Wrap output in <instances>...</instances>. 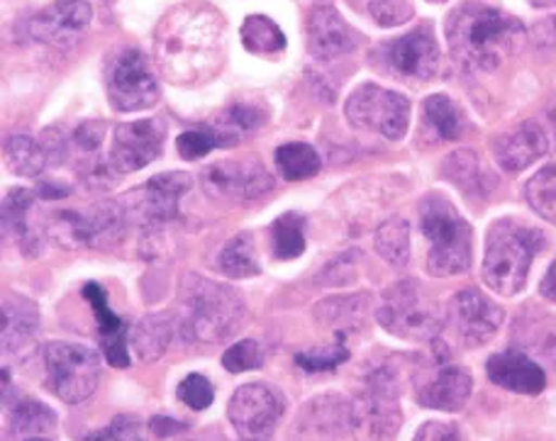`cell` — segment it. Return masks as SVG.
Masks as SVG:
<instances>
[{"mask_svg":"<svg viewBox=\"0 0 556 441\" xmlns=\"http://www.w3.org/2000/svg\"><path fill=\"white\" fill-rule=\"evenodd\" d=\"M225 17L207 3H186L154 29V62L176 86H201L220 72L227 45Z\"/></svg>","mask_w":556,"mask_h":441,"instance_id":"6da1fadb","label":"cell"},{"mask_svg":"<svg viewBox=\"0 0 556 441\" xmlns=\"http://www.w3.org/2000/svg\"><path fill=\"white\" fill-rule=\"evenodd\" d=\"M446 42L464 68L493 72L520 52L528 33L518 17L469 0L446 17Z\"/></svg>","mask_w":556,"mask_h":441,"instance_id":"7a4b0ae2","label":"cell"},{"mask_svg":"<svg viewBox=\"0 0 556 441\" xmlns=\"http://www.w3.org/2000/svg\"><path fill=\"white\" fill-rule=\"evenodd\" d=\"M247 305L235 288L198 274H186L178 288L176 327L188 342L220 344L240 332Z\"/></svg>","mask_w":556,"mask_h":441,"instance_id":"3957f363","label":"cell"},{"mask_svg":"<svg viewBox=\"0 0 556 441\" xmlns=\"http://www.w3.org/2000/svg\"><path fill=\"white\" fill-rule=\"evenodd\" d=\"M544 235L515 219H498L489 229L483 256V280L493 293L518 295L528 284L532 259L544 249Z\"/></svg>","mask_w":556,"mask_h":441,"instance_id":"277c9868","label":"cell"},{"mask_svg":"<svg viewBox=\"0 0 556 441\" xmlns=\"http://www.w3.org/2000/svg\"><path fill=\"white\" fill-rule=\"evenodd\" d=\"M420 227L430 252L427 270L432 276H456L471 266V225L442 196H427L420 203Z\"/></svg>","mask_w":556,"mask_h":441,"instance_id":"5b68a950","label":"cell"},{"mask_svg":"<svg viewBox=\"0 0 556 441\" xmlns=\"http://www.w3.org/2000/svg\"><path fill=\"white\" fill-rule=\"evenodd\" d=\"M379 325L410 342H432L442 332V315L415 280H401L383 293V305L376 313Z\"/></svg>","mask_w":556,"mask_h":441,"instance_id":"8992f818","label":"cell"},{"mask_svg":"<svg viewBox=\"0 0 556 441\" xmlns=\"http://www.w3.org/2000/svg\"><path fill=\"white\" fill-rule=\"evenodd\" d=\"M399 378L391 368H376L366 376L364 388L352 400V427L364 441L391 439L401 427Z\"/></svg>","mask_w":556,"mask_h":441,"instance_id":"52a82bcc","label":"cell"},{"mask_svg":"<svg viewBox=\"0 0 556 441\" xmlns=\"http://www.w3.org/2000/svg\"><path fill=\"white\" fill-rule=\"evenodd\" d=\"M49 388L66 405H78L96 393L101 383V358L84 344L52 342L45 349Z\"/></svg>","mask_w":556,"mask_h":441,"instance_id":"ba28073f","label":"cell"},{"mask_svg":"<svg viewBox=\"0 0 556 441\" xmlns=\"http://www.w3.org/2000/svg\"><path fill=\"white\" fill-rule=\"evenodd\" d=\"M130 223L121 200L111 205H93L88 210H59L49 223V232L59 244L76 247H113L123 239L125 225Z\"/></svg>","mask_w":556,"mask_h":441,"instance_id":"9c48e42d","label":"cell"},{"mask_svg":"<svg viewBox=\"0 0 556 441\" xmlns=\"http://www.w3.org/2000/svg\"><path fill=\"white\" fill-rule=\"evenodd\" d=\"M344 115L354 127L381 135L383 139H391V142H399L408 133L410 103L408 98L395 93V90L364 84L346 98Z\"/></svg>","mask_w":556,"mask_h":441,"instance_id":"30bf717a","label":"cell"},{"mask_svg":"<svg viewBox=\"0 0 556 441\" xmlns=\"http://www.w3.org/2000/svg\"><path fill=\"white\" fill-rule=\"evenodd\" d=\"M105 84L108 98L121 113L152 108L162 96L152 64L135 47H123L121 52L113 54L111 64H108Z\"/></svg>","mask_w":556,"mask_h":441,"instance_id":"8fae6325","label":"cell"},{"mask_svg":"<svg viewBox=\"0 0 556 441\" xmlns=\"http://www.w3.org/2000/svg\"><path fill=\"white\" fill-rule=\"evenodd\" d=\"M193 188V176L184 172L159 174L144 188L121 198L127 219H139L149 227H164L178 217V203Z\"/></svg>","mask_w":556,"mask_h":441,"instance_id":"7c38bea8","label":"cell"},{"mask_svg":"<svg viewBox=\"0 0 556 441\" xmlns=\"http://www.w3.org/2000/svg\"><path fill=\"white\" fill-rule=\"evenodd\" d=\"M286 400L281 390L266 383L242 386L227 405V415L237 429V434L247 441H260L269 437L276 425L281 423Z\"/></svg>","mask_w":556,"mask_h":441,"instance_id":"4fadbf2b","label":"cell"},{"mask_svg":"<svg viewBox=\"0 0 556 441\" xmlns=\"http://www.w3.org/2000/svg\"><path fill=\"white\" fill-rule=\"evenodd\" d=\"M164 139L166 129L159 119H137V123L117 125L108 166L113 168V174L142 172L162 154Z\"/></svg>","mask_w":556,"mask_h":441,"instance_id":"5bb4252c","label":"cell"},{"mask_svg":"<svg viewBox=\"0 0 556 441\" xmlns=\"http://www.w3.org/2000/svg\"><path fill=\"white\" fill-rule=\"evenodd\" d=\"M505 319L501 305L485 298L481 290L466 288L450 303V325L466 349L489 344Z\"/></svg>","mask_w":556,"mask_h":441,"instance_id":"9a60e30c","label":"cell"},{"mask_svg":"<svg viewBox=\"0 0 556 441\" xmlns=\"http://www.w3.org/2000/svg\"><path fill=\"white\" fill-rule=\"evenodd\" d=\"M205 193L227 203L260 200L274 188V178L256 159L247 162H217L203 174Z\"/></svg>","mask_w":556,"mask_h":441,"instance_id":"2e32d148","label":"cell"},{"mask_svg":"<svg viewBox=\"0 0 556 441\" xmlns=\"http://www.w3.org/2000/svg\"><path fill=\"white\" fill-rule=\"evenodd\" d=\"M386 64L391 72L408 81H430L440 68V47L430 25L415 27L386 47Z\"/></svg>","mask_w":556,"mask_h":441,"instance_id":"e0dca14e","label":"cell"},{"mask_svg":"<svg viewBox=\"0 0 556 441\" xmlns=\"http://www.w3.org/2000/svg\"><path fill=\"white\" fill-rule=\"evenodd\" d=\"M473 380L471 374L459 364L440 358L432 370H427L422 378H417V403L442 413H456L471 398Z\"/></svg>","mask_w":556,"mask_h":441,"instance_id":"ac0fdd59","label":"cell"},{"mask_svg":"<svg viewBox=\"0 0 556 441\" xmlns=\"http://www.w3.org/2000/svg\"><path fill=\"white\" fill-rule=\"evenodd\" d=\"M91 17L93 10L86 0H56L27 20V35L45 45H66L84 33Z\"/></svg>","mask_w":556,"mask_h":441,"instance_id":"d6986e66","label":"cell"},{"mask_svg":"<svg viewBox=\"0 0 556 441\" xmlns=\"http://www.w3.org/2000/svg\"><path fill=\"white\" fill-rule=\"evenodd\" d=\"M359 35L346 25V20L332 5L315 8L307 17V49L320 62H332L359 47Z\"/></svg>","mask_w":556,"mask_h":441,"instance_id":"ffe728a7","label":"cell"},{"mask_svg":"<svg viewBox=\"0 0 556 441\" xmlns=\"http://www.w3.org/2000/svg\"><path fill=\"white\" fill-rule=\"evenodd\" d=\"M549 152V139L544 127L534 123V119H528V123L518 125L510 133H505L503 137L495 139L493 154L495 162L501 164L503 172L518 174L522 168L532 166L538 159Z\"/></svg>","mask_w":556,"mask_h":441,"instance_id":"44dd1931","label":"cell"},{"mask_svg":"<svg viewBox=\"0 0 556 441\" xmlns=\"http://www.w3.org/2000/svg\"><path fill=\"white\" fill-rule=\"evenodd\" d=\"M485 370H489V378L495 386L510 390V393L540 395L544 386H547L542 366L534 364L522 352H515V349L491 356L489 364H485Z\"/></svg>","mask_w":556,"mask_h":441,"instance_id":"7402d4cb","label":"cell"},{"mask_svg":"<svg viewBox=\"0 0 556 441\" xmlns=\"http://www.w3.org/2000/svg\"><path fill=\"white\" fill-rule=\"evenodd\" d=\"M39 332V310L29 298L8 295L3 300V352L25 358L33 354Z\"/></svg>","mask_w":556,"mask_h":441,"instance_id":"603a6c76","label":"cell"},{"mask_svg":"<svg viewBox=\"0 0 556 441\" xmlns=\"http://www.w3.org/2000/svg\"><path fill=\"white\" fill-rule=\"evenodd\" d=\"M84 295L91 303L98 323V335H101V346L105 358L113 366L125 368L130 366V337H127V323L123 317H117L111 307H108L105 290L98 284H88L84 288Z\"/></svg>","mask_w":556,"mask_h":441,"instance_id":"cb8c5ba5","label":"cell"},{"mask_svg":"<svg viewBox=\"0 0 556 441\" xmlns=\"http://www.w3.org/2000/svg\"><path fill=\"white\" fill-rule=\"evenodd\" d=\"M442 176L462 190L464 196H473V198H483L489 196V190L493 188V178L485 172L481 159L476 156L469 149H459L444 159L442 166Z\"/></svg>","mask_w":556,"mask_h":441,"instance_id":"d4e9b609","label":"cell"},{"mask_svg":"<svg viewBox=\"0 0 556 441\" xmlns=\"http://www.w3.org/2000/svg\"><path fill=\"white\" fill-rule=\"evenodd\" d=\"M35 193L25 188L10 190L3 200V225L5 232L15 237V242L27 256L39 254V239L35 235L33 225H29V213H33Z\"/></svg>","mask_w":556,"mask_h":441,"instance_id":"484cf974","label":"cell"},{"mask_svg":"<svg viewBox=\"0 0 556 441\" xmlns=\"http://www.w3.org/2000/svg\"><path fill=\"white\" fill-rule=\"evenodd\" d=\"M422 123L440 142H454L462 139L469 119L462 113V108L446 96H430L422 105Z\"/></svg>","mask_w":556,"mask_h":441,"instance_id":"4316f807","label":"cell"},{"mask_svg":"<svg viewBox=\"0 0 556 441\" xmlns=\"http://www.w3.org/2000/svg\"><path fill=\"white\" fill-rule=\"evenodd\" d=\"M10 429L23 441H45L56 429V415L45 403L20 398L10 407Z\"/></svg>","mask_w":556,"mask_h":441,"instance_id":"83f0119b","label":"cell"},{"mask_svg":"<svg viewBox=\"0 0 556 441\" xmlns=\"http://www.w3.org/2000/svg\"><path fill=\"white\" fill-rule=\"evenodd\" d=\"M174 319H168V315H149L144 319H139L137 327L132 329L130 344L135 349V354L139 361H156L166 352L168 342L174 337Z\"/></svg>","mask_w":556,"mask_h":441,"instance_id":"f1b7e54d","label":"cell"},{"mask_svg":"<svg viewBox=\"0 0 556 441\" xmlns=\"http://www.w3.org/2000/svg\"><path fill=\"white\" fill-rule=\"evenodd\" d=\"M217 268L223 270V276L227 278H252L262 274V264L260 256H256V247L252 235H237L230 242L223 247L220 256H217Z\"/></svg>","mask_w":556,"mask_h":441,"instance_id":"f546056e","label":"cell"},{"mask_svg":"<svg viewBox=\"0 0 556 441\" xmlns=\"http://www.w3.org/2000/svg\"><path fill=\"white\" fill-rule=\"evenodd\" d=\"M5 162L13 174L35 178L49 166V156L42 142L27 135H13L5 142Z\"/></svg>","mask_w":556,"mask_h":441,"instance_id":"4dcf8cb0","label":"cell"},{"mask_svg":"<svg viewBox=\"0 0 556 441\" xmlns=\"http://www.w3.org/2000/svg\"><path fill=\"white\" fill-rule=\"evenodd\" d=\"M376 252L391 266H405L410 262V227L403 217H391L376 229Z\"/></svg>","mask_w":556,"mask_h":441,"instance_id":"1f68e13d","label":"cell"},{"mask_svg":"<svg viewBox=\"0 0 556 441\" xmlns=\"http://www.w3.org/2000/svg\"><path fill=\"white\" fill-rule=\"evenodd\" d=\"M271 249L278 262H291L305 252V217L286 213L271 227Z\"/></svg>","mask_w":556,"mask_h":441,"instance_id":"d6a6232c","label":"cell"},{"mask_svg":"<svg viewBox=\"0 0 556 441\" xmlns=\"http://www.w3.org/2000/svg\"><path fill=\"white\" fill-rule=\"evenodd\" d=\"M264 119H266V115L256 105L237 103V105L227 108L213 127L217 129V135L223 137L225 147H230L235 142H240L242 137L256 133V129L264 125Z\"/></svg>","mask_w":556,"mask_h":441,"instance_id":"836d02e7","label":"cell"},{"mask_svg":"<svg viewBox=\"0 0 556 441\" xmlns=\"http://www.w3.org/2000/svg\"><path fill=\"white\" fill-rule=\"evenodd\" d=\"M276 166L286 180H305L320 172V156L305 142L281 144L276 149Z\"/></svg>","mask_w":556,"mask_h":441,"instance_id":"e575fe53","label":"cell"},{"mask_svg":"<svg viewBox=\"0 0 556 441\" xmlns=\"http://www.w3.org/2000/svg\"><path fill=\"white\" fill-rule=\"evenodd\" d=\"M369 295H350V298H327L315 307V315L323 325L332 327H359L369 310Z\"/></svg>","mask_w":556,"mask_h":441,"instance_id":"d590c367","label":"cell"},{"mask_svg":"<svg viewBox=\"0 0 556 441\" xmlns=\"http://www.w3.org/2000/svg\"><path fill=\"white\" fill-rule=\"evenodd\" d=\"M242 45L252 54H278L283 52L286 37L274 20L264 15H252L242 25Z\"/></svg>","mask_w":556,"mask_h":441,"instance_id":"8d00e7d4","label":"cell"},{"mask_svg":"<svg viewBox=\"0 0 556 441\" xmlns=\"http://www.w3.org/2000/svg\"><path fill=\"white\" fill-rule=\"evenodd\" d=\"M525 198L542 219L556 225V166H544L525 186Z\"/></svg>","mask_w":556,"mask_h":441,"instance_id":"74e56055","label":"cell"},{"mask_svg":"<svg viewBox=\"0 0 556 441\" xmlns=\"http://www.w3.org/2000/svg\"><path fill=\"white\" fill-rule=\"evenodd\" d=\"M176 147H178V154L188 159V162H193V159H203L205 154H211L217 147H225V142L213 125H203L184 133L178 137Z\"/></svg>","mask_w":556,"mask_h":441,"instance_id":"f35d334b","label":"cell"},{"mask_svg":"<svg viewBox=\"0 0 556 441\" xmlns=\"http://www.w3.org/2000/svg\"><path fill=\"white\" fill-rule=\"evenodd\" d=\"M376 25L399 27L413 17V0H359Z\"/></svg>","mask_w":556,"mask_h":441,"instance_id":"ab89813d","label":"cell"},{"mask_svg":"<svg viewBox=\"0 0 556 441\" xmlns=\"http://www.w3.org/2000/svg\"><path fill=\"white\" fill-rule=\"evenodd\" d=\"M350 358V349L344 346V332L337 335V342L327 349H313V352H305V354H298L295 361L298 366L305 368V370H332L344 361Z\"/></svg>","mask_w":556,"mask_h":441,"instance_id":"60d3db41","label":"cell"},{"mask_svg":"<svg viewBox=\"0 0 556 441\" xmlns=\"http://www.w3.org/2000/svg\"><path fill=\"white\" fill-rule=\"evenodd\" d=\"M264 364V349L256 339H242V342L232 344L223 356V366L230 374H244V370L262 368Z\"/></svg>","mask_w":556,"mask_h":441,"instance_id":"b9f144b4","label":"cell"},{"mask_svg":"<svg viewBox=\"0 0 556 441\" xmlns=\"http://www.w3.org/2000/svg\"><path fill=\"white\" fill-rule=\"evenodd\" d=\"M178 398H181V403L188 405L191 410H205L213 405L215 400V388L211 380L201 374H191L181 380V386H178Z\"/></svg>","mask_w":556,"mask_h":441,"instance_id":"7bdbcfd3","label":"cell"},{"mask_svg":"<svg viewBox=\"0 0 556 441\" xmlns=\"http://www.w3.org/2000/svg\"><path fill=\"white\" fill-rule=\"evenodd\" d=\"M88 441H147V434L142 419L135 415H121Z\"/></svg>","mask_w":556,"mask_h":441,"instance_id":"ee69618b","label":"cell"},{"mask_svg":"<svg viewBox=\"0 0 556 441\" xmlns=\"http://www.w3.org/2000/svg\"><path fill=\"white\" fill-rule=\"evenodd\" d=\"M415 441H464V434L454 423H427L417 429Z\"/></svg>","mask_w":556,"mask_h":441,"instance_id":"f6af8a7d","label":"cell"},{"mask_svg":"<svg viewBox=\"0 0 556 441\" xmlns=\"http://www.w3.org/2000/svg\"><path fill=\"white\" fill-rule=\"evenodd\" d=\"M346 259H350V254H344L342 259H334V262L325 268V284L340 286V284H344V280H350L354 276L352 266L356 262H346Z\"/></svg>","mask_w":556,"mask_h":441,"instance_id":"bcb514c9","label":"cell"},{"mask_svg":"<svg viewBox=\"0 0 556 441\" xmlns=\"http://www.w3.org/2000/svg\"><path fill=\"white\" fill-rule=\"evenodd\" d=\"M542 295L547 298V300H554L556 303V262L549 266V270H547V276H544V280H542Z\"/></svg>","mask_w":556,"mask_h":441,"instance_id":"7dc6e473","label":"cell"},{"mask_svg":"<svg viewBox=\"0 0 556 441\" xmlns=\"http://www.w3.org/2000/svg\"><path fill=\"white\" fill-rule=\"evenodd\" d=\"M532 3H534V5H554L556 0H532Z\"/></svg>","mask_w":556,"mask_h":441,"instance_id":"c3c4849f","label":"cell"},{"mask_svg":"<svg viewBox=\"0 0 556 441\" xmlns=\"http://www.w3.org/2000/svg\"><path fill=\"white\" fill-rule=\"evenodd\" d=\"M552 25H554V27H552V29H554V35H556V17H554V20H552Z\"/></svg>","mask_w":556,"mask_h":441,"instance_id":"681fc988","label":"cell"},{"mask_svg":"<svg viewBox=\"0 0 556 441\" xmlns=\"http://www.w3.org/2000/svg\"><path fill=\"white\" fill-rule=\"evenodd\" d=\"M432 3H444V0H432Z\"/></svg>","mask_w":556,"mask_h":441,"instance_id":"f907efd6","label":"cell"},{"mask_svg":"<svg viewBox=\"0 0 556 441\" xmlns=\"http://www.w3.org/2000/svg\"><path fill=\"white\" fill-rule=\"evenodd\" d=\"M45 441H47V439H45Z\"/></svg>","mask_w":556,"mask_h":441,"instance_id":"816d5d0a","label":"cell"}]
</instances>
